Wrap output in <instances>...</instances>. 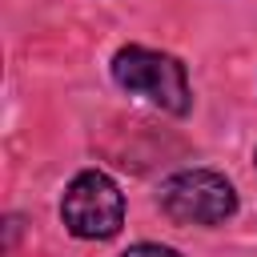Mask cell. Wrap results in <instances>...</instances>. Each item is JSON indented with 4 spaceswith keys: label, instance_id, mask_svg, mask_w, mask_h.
<instances>
[{
    "label": "cell",
    "instance_id": "2",
    "mask_svg": "<svg viewBox=\"0 0 257 257\" xmlns=\"http://www.w3.org/2000/svg\"><path fill=\"white\" fill-rule=\"evenodd\" d=\"M161 213L173 221V225H221L237 213V193L233 185L213 173V169H185V173H173L161 193Z\"/></svg>",
    "mask_w": 257,
    "mask_h": 257
},
{
    "label": "cell",
    "instance_id": "4",
    "mask_svg": "<svg viewBox=\"0 0 257 257\" xmlns=\"http://www.w3.org/2000/svg\"><path fill=\"white\" fill-rule=\"evenodd\" d=\"M120 257H181V253H177V249H169V245H153V241H141V245L124 249Z\"/></svg>",
    "mask_w": 257,
    "mask_h": 257
},
{
    "label": "cell",
    "instance_id": "1",
    "mask_svg": "<svg viewBox=\"0 0 257 257\" xmlns=\"http://www.w3.org/2000/svg\"><path fill=\"white\" fill-rule=\"evenodd\" d=\"M112 80L145 100H153L157 108L185 116L193 108V92H189V72L177 56L157 52V48H141L128 44L112 56Z\"/></svg>",
    "mask_w": 257,
    "mask_h": 257
},
{
    "label": "cell",
    "instance_id": "3",
    "mask_svg": "<svg viewBox=\"0 0 257 257\" xmlns=\"http://www.w3.org/2000/svg\"><path fill=\"white\" fill-rule=\"evenodd\" d=\"M60 217L68 225L72 237L84 241H108L120 233L124 225V197L116 189V181L100 169H84L72 177V185L64 189L60 201Z\"/></svg>",
    "mask_w": 257,
    "mask_h": 257
}]
</instances>
